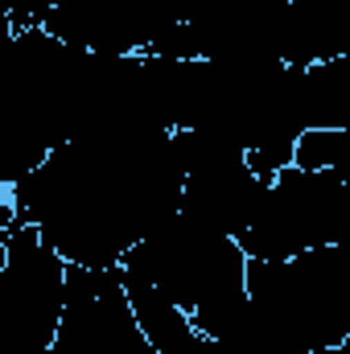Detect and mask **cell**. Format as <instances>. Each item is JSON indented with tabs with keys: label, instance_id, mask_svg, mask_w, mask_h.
<instances>
[{
	"label": "cell",
	"instance_id": "1",
	"mask_svg": "<svg viewBox=\"0 0 350 354\" xmlns=\"http://www.w3.org/2000/svg\"><path fill=\"white\" fill-rule=\"evenodd\" d=\"M181 185L174 132L83 136L8 185V206L12 223H33L66 264L120 268L145 235L181 210Z\"/></svg>",
	"mask_w": 350,
	"mask_h": 354
},
{
	"label": "cell",
	"instance_id": "2",
	"mask_svg": "<svg viewBox=\"0 0 350 354\" xmlns=\"http://www.w3.org/2000/svg\"><path fill=\"white\" fill-rule=\"evenodd\" d=\"M149 58V54H145ZM169 124L206 128L248 153L260 177H276L297 161L309 132L305 66L288 62H174L149 58Z\"/></svg>",
	"mask_w": 350,
	"mask_h": 354
},
{
	"label": "cell",
	"instance_id": "3",
	"mask_svg": "<svg viewBox=\"0 0 350 354\" xmlns=\"http://www.w3.org/2000/svg\"><path fill=\"white\" fill-rule=\"evenodd\" d=\"M87 50L66 46L46 25L12 33L0 95V181L17 185L79 136V87Z\"/></svg>",
	"mask_w": 350,
	"mask_h": 354
},
{
	"label": "cell",
	"instance_id": "4",
	"mask_svg": "<svg viewBox=\"0 0 350 354\" xmlns=\"http://www.w3.org/2000/svg\"><path fill=\"white\" fill-rule=\"evenodd\" d=\"M248 264H252V256L243 252L239 239L210 231L198 218L177 210L153 235H145L124 256L120 268H124V276L145 280L157 292H165L198 326V322L248 301Z\"/></svg>",
	"mask_w": 350,
	"mask_h": 354
},
{
	"label": "cell",
	"instance_id": "5",
	"mask_svg": "<svg viewBox=\"0 0 350 354\" xmlns=\"http://www.w3.org/2000/svg\"><path fill=\"white\" fill-rule=\"evenodd\" d=\"M248 297L305 351L342 346L350 338V248L330 243L293 260H252Z\"/></svg>",
	"mask_w": 350,
	"mask_h": 354
},
{
	"label": "cell",
	"instance_id": "6",
	"mask_svg": "<svg viewBox=\"0 0 350 354\" xmlns=\"http://www.w3.org/2000/svg\"><path fill=\"white\" fill-rule=\"evenodd\" d=\"M71 264L33 223L0 231V354H50L66 309Z\"/></svg>",
	"mask_w": 350,
	"mask_h": 354
},
{
	"label": "cell",
	"instance_id": "7",
	"mask_svg": "<svg viewBox=\"0 0 350 354\" xmlns=\"http://www.w3.org/2000/svg\"><path fill=\"white\" fill-rule=\"evenodd\" d=\"M174 149L181 161V214L198 218L210 231L243 239L256 223L272 177H260L248 165V153L219 132L206 128H177Z\"/></svg>",
	"mask_w": 350,
	"mask_h": 354
},
{
	"label": "cell",
	"instance_id": "8",
	"mask_svg": "<svg viewBox=\"0 0 350 354\" xmlns=\"http://www.w3.org/2000/svg\"><path fill=\"white\" fill-rule=\"evenodd\" d=\"M342 235V177L288 165L272 177L256 223L243 231L252 260H293L313 248H330Z\"/></svg>",
	"mask_w": 350,
	"mask_h": 354
},
{
	"label": "cell",
	"instance_id": "9",
	"mask_svg": "<svg viewBox=\"0 0 350 354\" xmlns=\"http://www.w3.org/2000/svg\"><path fill=\"white\" fill-rule=\"evenodd\" d=\"M50 354H157L136 322L120 268L71 264L66 309Z\"/></svg>",
	"mask_w": 350,
	"mask_h": 354
},
{
	"label": "cell",
	"instance_id": "10",
	"mask_svg": "<svg viewBox=\"0 0 350 354\" xmlns=\"http://www.w3.org/2000/svg\"><path fill=\"white\" fill-rule=\"evenodd\" d=\"M174 25L181 21L169 0H66L46 8V29L54 37L103 58L149 54Z\"/></svg>",
	"mask_w": 350,
	"mask_h": 354
},
{
	"label": "cell",
	"instance_id": "11",
	"mask_svg": "<svg viewBox=\"0 0 350 354\" xmlns=\"http://www.w3.org/2000/svg\"><path fill=\"white\" fill-rule=\"evenodd\" d=\"M198 330L206 338H214L219 354H309L280 322H272L252 297L235 309H223V313L198 322Z\"/></svg>",
	"mask_w": 350,
	"mask_h": 354
},
{
	"label": "cell",
	"instance_id": "12",
	"mask_svg": "<svg viewBox=\"0 0 350 354\" xmlns=\"http://www.w3.org/2000/svg\"><path fill=\"white\" fill-rule=\"evenodd\" d=\"M305 115L309 128H350V58L305 66Z\"/></svg>",
	"mask_w": 350,
	"mask_h": 354
},
{
	"label": "cell",
	"instance_id": "13",
	"mask_svg": "<svg viewBox=\"0 0 350 354\" xmlns=\"http://www.w3.org/2000/svg\"><path fill=\"white\" fill-rule=\"evenodd\" d=\"M301 169H317V174H350V128H309L297 145V161Z\"/></svg>",
	"mask_w": 350,
	"mask_h": 354
},
{
	"label": "cell",
	"instance_id": "14",
	"mask_svg": "<svg viewBox=\"0 0 350 354\" xmlns=\"http://www.w3.org/2000/svg\"><path fill=\"white\" fill-rule=\"evenodd\" d=\"M0 8H4V33L8 37L46 25V4L42 0H0Z\"/></svg>",
	"mask_w": 350,
	"mask_h": 354
},
{
	"label": "cell",
	"instance_id": "15",
	"mask_svg": "<svg viewBox=\"0 0 350 354\" xmlns=\"http://www.w3.org/2000/svg\"><path fill=\"white\" fill-rule=\"evenodd\" d=\"M157 354H219V346H214V338H206L198 326H190L185 334H177L174 342L157 346Z\"/></svg>",
	"mask_w": 350,
	"mask_h": 354
},
{
	"label": "cell",
	"instance_id": "16",
	"mask_svg": "<svg viewBox=\"0 0 350 354\" xmlns=\"http://www.w3.org/2000/svg\"><path fill=\"white\" fill-rule=\"evenodd\" d=\"M338 243L350 248V174H342V235H338Z\"/></svg>",
	"mask_w": 350,
	"mask_h": 354
},
{
	"label": "cell",
	"instance_id": "17",
	"mask_svg": "<svg viewBox=\"0 0 350 354\" xmlns=\"http://www.w3.org/2000/svg\"><path fill=\"white\" fill-rule=\"evenodd\" d=\"M309 354H350V338L342 346H326V351H309Z\"/></svg>",
	"mask_w": 350,
	"mask_h": 354
},
{
	"label": "cell",
	"instance_id": "18",
	"mask_svg": "<svg viewBox=\"0 0 350 354\" xmlns=\"http://www.w3.org/2000/svg\"><path fill=\"white\" fill-rule=\"evenodd\" d=\"M42 4H46V8H54V4H66V0H42Z\"/></svg>",
	"mask_w": 350,
	"mask_h": 354
}]
</instances>
